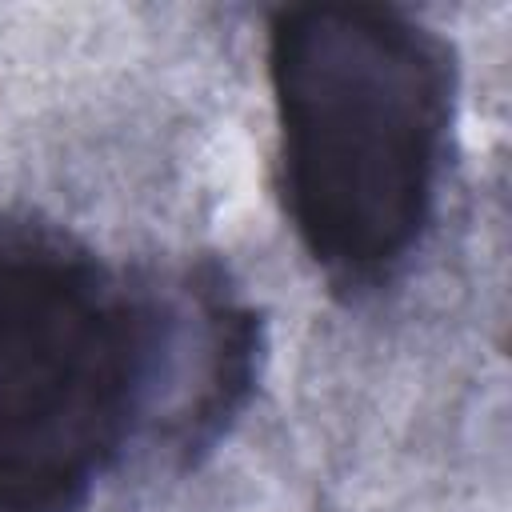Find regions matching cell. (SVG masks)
I'll use <instances>...</instances> for the list:
<instances>
[{"mask_svg":"<svg viewBox=\"0 0 512 512\" xmlns=\"http://www.w3.org/2000/svg\"><path fill=\"white\" fill-rule=\"evenodd\" d=\"M284 216L340 292H368L416 252L444 172L456 56L388 4H292L268 24Z\"/></svg>","mask_w":512,"mask_h":512,"instance_id":"6da1fadb","label":"cell"},{"mask_svg":"<svg viewBox=\"0 0 512 512\" xmlns=\"http://www.w3.org/2000/svg\"><path fill=\"white\" fill-rule=\"evenodd\" d=\"M152 288L76 236L0 216V512H80L148 428Z\"/></svg>","mask_w":512,"mask_h":512,"instance_id":"7a4b0ae2","label":"cell"}]
</instances>
